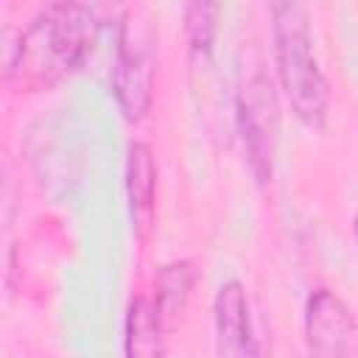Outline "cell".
<instances>
[{
    "label": "cell",
    "mask_w": 358,
    "mask_h": 358,
    "mask_svg": "<svg viewBox=\"0 0 358 358\" xmlns=\"http://www.w3.org/2000/svg\"><path fill=\"white\" fill-rule=\"evenodd\" d=\"M98 25V8L90 3L45 6L17 36L6 62V84L14 92L53 87L87 59Z\"/></svg>",
    "instance_id": "6da1fadb"
},
{
    "label": "cell",
    "mask_w": 358,
    "mask_h": 358,
    "mask_svg": "<svg viewBox=\"0 0 358 358\" xmlns=\"http://www.w3.org/2000/svg\"><path fill=\"white\" fill-rule=\"evenodd\" d=\"M355 238H358V215H355Z\"/></svg>",
    "instance_id": "8fae6325"
},
{
    "label": "cell",
    "mask_w": 358,
    "mask_h": 358,
    "mask_svg": "<svg viewBox=\"0 0 358 358\" xmlns=\"http://www.w3.org/2000/svg\"><path fill=\"white\" fill-rule=\"evenodd\" d=\"M271 17L277 76L288 106L308 129H322L330 109V90L316 59L308 14L299 3H277Z\"/></svg>",
    "instance_id": "7a4b0ae2"
},
{
    "label": "cell",
    "mask_w": 358,
    "mask_h": 358,
    "mask_svg": "<svg viewBox=\"0 0 358 358\" xmlns=\"http://www.w3.org/2000/svg\"><path fill=\"white\" fill-rule=\"evenodd\" d=\"M215 350L218 358H260L246 291L238 280H227L215 294Z\"/></svg>",
    "instance_id": "8992f818"
},
{
    "label": "cell",
    "mask_w": 358,
    "mask_h": 358,
    "mask_svg": "<svg viewBox=\"0 0 358 358\" xmlns=\"http://www.w3.org/2000/svg\"><path fill=\"white\" fill-rule=\"evenodd\" d=\"M305 344L310 358H358V324L350 308L327 288H316L308 296Z\"/></svg>",
    "instance_id": "5b68a950"
},
{
    "label": "cell",
    "mask_w": 358,
    "mask_h": 358,
    "mask_svg": "<svg viewBox=\"0 0 358 358\" xmlns=\"http://www.w3.org/2000/svg\"><path fill=\"white\" fill-rule=\"evenodd\" d=\"M126 358H162V336L168 333L151 299H131L123 330Z\"/></svg>",
    "instance_id": "ba28073f"
},
{
    "label": "cell",
    "mask_w": 358,
    "mask_h": 358,
    "mask_svg": "<svg viewBox=\"0 0 358 358\" xmlns=\"http://www.w3.org/2000/svg\"><path fill=\"white\" fill-rule=\"evenodd\" d=\"M151 87H154V59L148 39L134 28L131 17H123L117 48H115V67H112V92L117 106L129 120H140L151 106Z\"/></svg>",
    "instance_id": "277c9868"
},
{
    "label": "cell",
    "mask_w": 358,
    "mask_h": 358,
    "mask_svg": "<svg viewBox=\"0 0 358 358\" xmlns=\"http://www.w3.org/2000/svg\"><path fill=\"white\" fill-rule=\"evenodd\" d=\"M215 14H218L215 3H190L187 6L185 28H187L193 50H210V42L215 34Z\"/></svg>",
    "instance_id": "30bf717a"
},
{
    "label": "cell",
    "mask_w": 358,
    "mask_h": 358,
    "mask_svg": "<svg viewBox=\"0 0 358 358\" xmlns=\"http://www.w3.org/2000/svg\"><path fill=\"white\" fill-rule=\"evenodd\" d=\"M238 131L249 168L257 182H268L274 171V143H277V103L268 78L255 70L238 90Z\"/></svg>",
    "instance_id": "3957f363"
},
{
    "label": "cell",
    "mask_w": 358,
    "mask_h": 358,
    "mask_svg": "<svg viewBox=\"0 0 358 358\" xmlns=\"http://www.w3.org/2000/svg\"><path fill=\"white\" fill-rule=\"evenodd\" d=\"M193 280H196V268L190 260H173V263H165L157 277H154V310L162 322L165 330H171L185 308H187V299H190V288H193Z\"/></svg>",
    "instance_id": "52a82bcc"
},
{
    "label": "cell",
    "mask_w": 358,
    "mask_h": 358,
    "mask_svg": "<svg viewBox=\"0 0 358 358\" xmlns=\"http://www.w3.org/2000/svg\"><path fill=\"white\" fill-rule=\"evenodd\" d=\"M126 193L137 221H145L157 193V162L145 143H129L126 154Z\"/></svg>",
    "instance_id": "9c48e42d"
}]
</instances>
